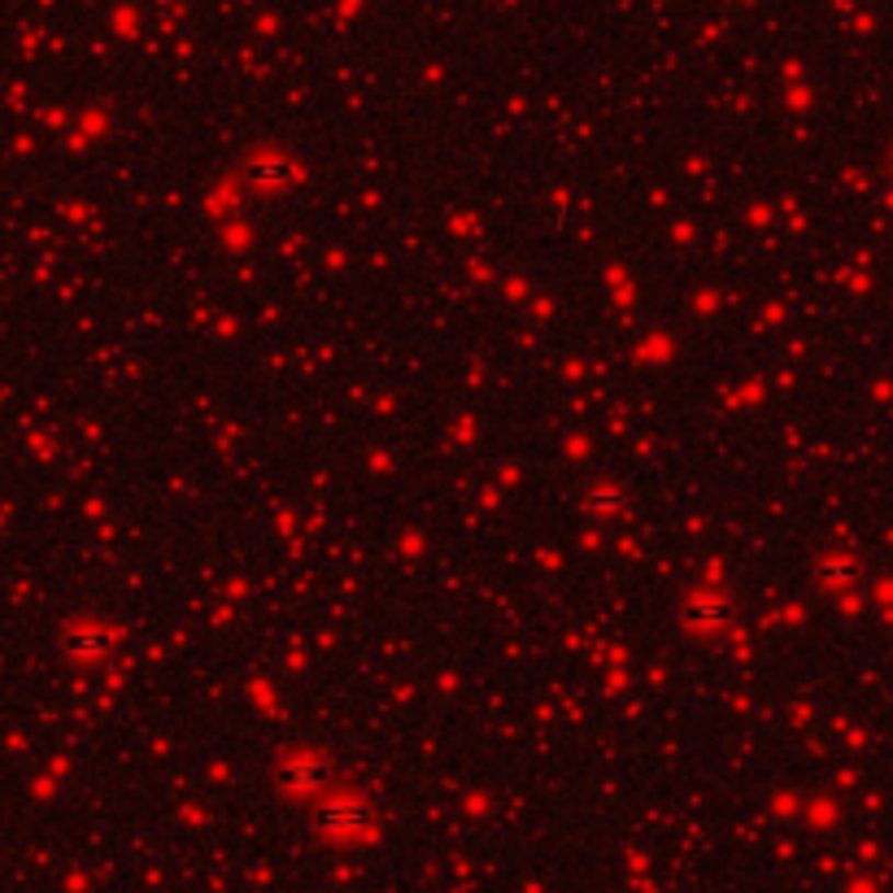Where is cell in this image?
<instances>
[{
  "label": "cell",
  "instance_id": "cell-1",
  "mask_svg": "<svg viewBox=\"0 0 893 893\" xmlns=\"http://www.w3.org/2000/svg\"><path fill=\"white\" fill-rule=\"evenodd\" d=\"M314 824L328 842H362L375 833V811H370V802H362L354 793H332L319 802Z\"/></svg>",
  "mask_w": 893,
  "mask_h": 893
},
{
  "label": "cell",
  "instance_id": "cell-2",
  "mask_svg": "<svg viewBox=\"0 0 893 893\" xmlns=\"http://www.w3.org/2000/svg\"><path fill=\"white\" fill-rule=\"evenodd\" d=\"M328 763L319 754H288L279 763V785L293 793V798H314L328 789Z\"/></svg>",
  "mask_w": 893,
  "mask_h": 893
}]
</instances>
